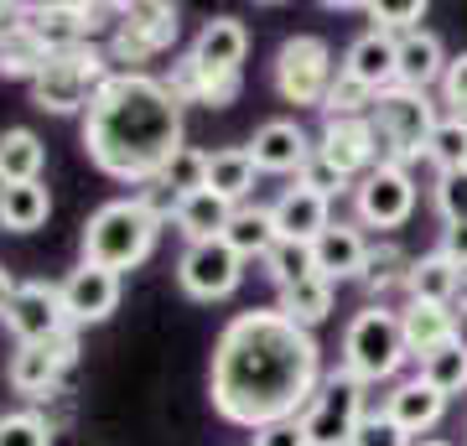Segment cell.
Returning <instances> with one entry per match:
<instances>
[{"instance_id":"6da1fadb","label":"cell","mask_w":467,"mask_h":446,"mask_svg":"<svg viewBox=\"0 0 467 446\" xmlns=\"http://www.w3.org/2000/svg\"><path fill=\"white\" fill-rule=\"evenodd\" d=\"M322 347L285 312H239L213 343V410L244 430L296 420L322 389Z\"/></svg>"},{"instance_id":"7a4b0ae2","label":"cell","mask_w":467,"mask_h":446,"mask_svg":"<svg viewBox=\"0 0 467 446\" xmlns=\"http://www.w3.org/2000/svg\"><path fill=\"white\" fill-rule=\"evenodd\" d=\"M84 150L115 182H156L182 150V104L150 73H115L84 115Z\"/></svg>"},{"instance_id":"3957f363","label":"cell","mask_w":467,"mask_h":446,"mask_svg":"<svg viewBox=\"0 0 467 446\" xmlns=\"http://www.w3.org/2000/svg\"><path fill=\"white\" fill-rule=\"evenodd\" d=\"M167 218L150 213L146 202L135 198H115L94 208V218L84 223V264H99V270H135V264L150 260V249H156V233H161Z\"/></svg>"},{"instance_id":"277c9868","label":"cell","mask_w":467,"mask_h":446,"mask_svg":"<svg viewBox=\"0 0 467 446\" xmlns=\"http://www.w3.org/2000/svg\"><path fill=\"white\" fill-rule=\"evenodd\" d=\"M368 125H374V140H379V166H410L426 156L441 115H436L431 94H416V88H400L395 83V88L379 94Z\"/></svg>"},{"instance_id":"5b68a950","label":"cell","mask_w":467,"mask_h":446,"mask_svg":"<svg viewBox=\"0 0 467 446\" xmlns=\"http://www.w3.org/2000/svg\"><path fill=\"white\" fill-rule=\"evenodd\" d=\"M109 78H115L109 52H99V47L52 52L47 67H42L36 83H32V99H36V109H47V115H88L94 94H99Z\"/></svg>"},{"instance_id":"8992f818","label":"cell","mask_w":467,"mask_h":446,"mask_svg":"<svg viewBox=\"0 0 467 446\" xmlns=\"http://www.w3.org/2000/svg\"><path fill=\"white\" fill-rule=\"evenodd\" d=\"M410 358L405 353V332H400V312L389 306H364V312L348 322L343 332V364L358 384H379V379H395L400 364Z\"/></svg>"},{"instance_id":"52a82bcc","label":"cell","mask_w":467,"mask_h":446,"mask_svg":"<svg viewBox=\"0 0 467 446\" xmlns=\"http://www.w3.org/2000/svg\"><path fill=\"white\" fill-rule=\"evenodd\" d=\"M364 415H368L364 384L353 379L348 368H333V374L322 379V389L312 395V405L301 410V430H306L312 446H353Z\"/></svg>"},{"instance_id":"ba28073f","label":"cell","mask_w":467,"mask_h":446,"mask_svg":"<svg viewBox=\"0 0 467 446\" xmlns=\"http://www.w3.org/2000/svg\"><path fill=\"white\" fill-rule=\"evenodd\" d=\"M343 67L333 63V47L322 36H285L281 52H275V88H281L285 104H306V109H322L333 83Z\"/></svg>"},{"instance_id":"9c48e42d","label":"cell","mask_w":467,"mask_h":446,"mask_svg":"<svg viewBox=\"0 0 467 446\" xmlns=\"http://www.w3.org/2000/svg\"><path fill=\"white\" fill-rule=\"evenodd\" d=\"M73 364H78V327L57 332L52 343H16L11 364H5V379L26 399H52Z\"/></svg>"},{"instance_id":"30bf717a","label":"cell","mask_w":467,"mask_h":446,"mask_svg":"<svg viewBox=\"0 0 467 446\" xmlns=\"http://www.w3.org/2000/svg\"><path fill=\"white\" fill-rule=\"evenodd\" d=\"M353 213L364 229H400L416 213V182L405 166H374L364 182L353 187Z\"/></svg>"},{"instance_id":"8fae6325","label":"cell","mask_w":467,"mask_h":446,"mask_svg":"<svg viewBox=\"0 0 467 446\" xmlns=\"http://www.w3.org/2000/svg\"><path fill=\"white\" fill-rule=\"evenodd\" d=\"M239 281H244V260H239L223 239L187 244L182 260H177V285H182L192 301H223V296L239 291Z\"/></svg>"},{"instance_id":"7c38bea8","label":"cell","mask_w":467,"mask_h":446,"mask_svg":"<svg viewBox=\"0 0 467 446\" xmlns=\"http://www.w3.org/2000/svg\"><path fill=\"white\" fill-rule=\"evenodd\" d=\"M5 327H11L16 343H52L57 332L73 327L67 312H63V291L47 285V281H21L11 312H5Z\"/></svg>"},{"instance_id":"4fadbf2b","label":"cell","mask_w":467,"mask_h":446,"mask_svg":"<svg viewBox=\"0 0 467 446\" xmlns=\"http://www.w3.org/2000/svg\"><path fill=\"white\" fill-rule=\"evenodd\" d=\"M317 156H327V161L348 177L353 187L364 182L368 171L379 166V140H374V125L368 119H327L317 135Z\"/></svg>"},{"instance_id":"5bb4252c","label":"cell","mask_w":467,"mask_h":446,"mask_svg":"<svg viewBox=\"0 0 467 446\" xmlns=\"http://www.w3.org/2000/svg\"><path fill=\"white\" fill-rule=\"evenodd\" d=\"M57 291H63L67 322H73L78 332L94 327V322H104V316L119 306V275L115 270H99V264H78Z\"/></svg>"},{"instance_id":"9a60e30c","label":"cell","mask_w":467,"mask_h":446,"mask_svg":"<svg viewBox=\"0 0 467 446\" xmlns=\"http://www.w3.org/2000/svg\"><path fill=\"white\" fill-rule=\"evenodd\" d=\"M26 26L47 42V52L94 47V32L104 26V5H26Z\"/></svg>"},{"instance_id":"2e32d148","label":"cell","mask_w":467,"mask_h":446,"mask_svg":"<svg viewBox=\"0 0 467 446\" xmlns=\"http://www.w3.org/2000/svg\"><path fill=\"white\" fill-rule=\"evenodd\" d=\"M187 57H192L202 73H213V78H239V67L250 57V32H244V21H234V16L202 21V32L192 36Z\"/></svg>"},{"instance_id":"e0dca14e","label":"cell","mask_w":467,"mask_h":446,"mask_svg":"<svg viewBox=\"0 0 467 446\" xmlns=\"http://www.w3.org/2000/svg\"><path fill=\"white\" fill-rule=\"evenodd\" d=\"M312 150H317V140L301 130L296 119H265V125L254 130V140H250L254 166L270 171V177H291V171L301 177V166L312 161Z\"/></svg>"},{"instance_id":"ac0fdd59","label":"cell","mask_w":467,"mask_h":446,"mask_svg":"<svg viewBox=\"0 0 467 446\" xmlns=\"http://www.w3.org/2000/svg\"><path fill=\"white\" fill-rule=\"evenodd\" d=\"M343 73L358 83H368L374 94L395 88L400 83V36H384L368 26L364 36H353L348 52H343Z\"/></svg>"},{"instance_id":"d6986e66","label":"cell","mask_w":467,"mask_h":446,"mask_svg":"<svg viewBox=\"0 0 467 446\" xmlns=\"http://www.w3.org/2000/svg\"><path fill=\"white\" fill-rule=\"evenodd\" d=\"M270 218H275V233L281 239H301V244H317L322 233L333 229V202L317 198L312 187H285L281 198L270 202Z\"/></svg>"},{"instance_id":"ffe728a7","label":"cell","mask_w":467,"mask_h":446,"mask_svg":"<svg viewBox=\"0 0 467 446\" xmlns=\"http://www.w3.org/2000/svg\"><path fill=\"white\" fill-rule=\"evenodd\" d=\"M400 332L410 358H431L436 347H447L451 337H462V316L457 306H431V301H405L400 306Z\"/></svg>"},{"instance_id":"44dd1931","label":"cell","mask_w":467,"mask_h":446,"mask_svg":"<svg viewBox=\"0 0 467 446\" xmlns=\"http://www.w3.org/2000/svg\"><path fill=\"white\" fill-rule=\"evenodd\" d=\"M384 415H389L410 441H420V436L436 430V420L447 415V395H436L431 384L416 374V379H400L389 395H384Z\"/></svg>"},{"instance_id":"7402d4cb","label":"cell","mask_w":467,"mask_h":446,"mask_svg":"<svg viewBox=\"0 0 467 446\" xmlns=\"http://www.w3.org/2000/svg\"><path fill=\"white\" fill-rule=\"evenodd\" d=\"M312 254H317V275H327L333 285L337 281H358V275H364V260H368L364 229H358V223L333 218V229L312 244Z\"/></svg>"},{"instance_id":"603a6c76","label":"cell","mask_w":467,"mask_h":446,"mask_svg":"<svg viewBox=\"0 0 467 446\" xmlns=\"http://www.w3.org/2000/svg\"><path fill=\"white\" fill-rule=\"evenodd\" d=\"M229 218H234V202L218 198L213 187H202V192H192V198H182L171 208V223H177V233H182L187 244L223 239V233H229Z\"/></svg>"},{"instance_id":"cb8c5ba5","label":"cell","mask_w":467,"mask_h":446,"mask_svg":"<svg viewBox=\"0 0 467 446\" xmlns=\"http://www.w3.org/2000/svg\"><path fill=\"white\" fill-rule=\"evenodd\" d=\"M462 281H467L462 264H451L441 249H431V254H420V260L410 264V275H405V301L451 306V301H457V291H462Z\"/></svg>"},{"instance_id":"d4e9b609","label":"cell","mask_w":467,"mask_h":446,"mask_svg":"<svg viewBox=\"0 0 467 446\" xmlns=\"http://www.w3.org/2000/svg\"><path fill=\"white\" fill-rule=\"evenodd\" d=\"M447 78V52H441V36L436 32H405L400 36V88H416L426 94L431 83Z\"/></svg>"},{"instance_id":"484cf974","label":"cell","mask_w":467,"mask_h":446,"mask_svg":"<svg viewBox=\"0 0 467 446\" xmlns=\"http://www.w3.org/2000/svg\"><path fill=\"white\" fill-rule=\"evenodd\" d=\"M223 244H229L244 264H250V260L265 264V254L281 244V233H275V218H270V208H260V202H254V208H250V202H244V208H234Z\"/></svg>"},{"instance_id":"4316f807","label":"cell","mask_w":467,"mask_h":446,"mask_svg":"<svg viewBox=\"0 0 467 446\" xmlns=\"http://www.w3.org/2000/svg\"><path fill=\"white\" fill-rule=\"evenodd\" d=\"M254 177H260V166H254L250 146H223L208 156V187L218 198H229L234 208H244V198L254 192Z\"/></svg>"},{"instance_id":"83f0119b","label":"cell","mask_w":467,"mask_h":446,"mask_svg":"<svg viewBox=\"0 0 467 446\" xmlns=\"http://www.w3.org/2000/svg\"><path fill=\"white\" fill-rule=\"evenodd\" d=\"M52 213V192L47 182H11V192L0 198V229L11 233H32L42 229Z\"/></svg>"},{"instance_id":"f1b7e54d","label":"cell","mask_w":467,"mask_h":446,"mask_svg":"<svg viewBox=\"0 0 467 446\" xmlns=\"http://www.w3.org/2000/svg\"><path fill=\"white\" fill-rule=\"evenodd\" d=\"M333 296L337 285L327 281V275H312V281L291 285V291H281V301H275V312H285L296 327H317V322H327V312H333Z\"/></svg>"},{"instance_id":"f546056e","label":"cell","mask_w":467,"mask_h":446,"mask_svg":"<svg viewBox=\"0 0 467 446\" xmlns=\"http://www.w3.org/2000/svg\"><path fill=\"white\" fill-rule=\"evenodd\" d=\"M115 26L150 36L161 52L177 47V5H161V0H130V5H119V21H115Z\"/></svg>"},{"instance_id":"4dcf8cb0","label":"cell","mask_w":467,"mask_h":446,"mask_svg":"<svg viewBox=\"0 0 467 446\" xmlns=\"http://www.w3.org/2000/svg\"><path fill=\"white\" fill-rule=\"evenodd\" d=\"M42 166H47V146L32 130H5L0 135V171L11 182H42Z\"/></svg>"},{"instance_id":"1f68e13d","label":"cell","mask_w":467,"mask_h":446,"mask_svg":"<svg viewBox=\"0 0 467 446\" xmlns=\"http://www.w3.org/2000/svg\"><path fill=\"white\" fill-rule=\"evenodd\" d=\"M47 42L32 32V26H21V32H11L5 42H0V78H26L36 83V73L47 67Z\"/></svg>"},{"instance_id":"d6a6232c","label":"cell","mask_w":467,"mask_h":446,"mask_svg":"<svg viewBox=\"0 0 467 446\" xmlns=\"http://www.w3.org/2000/svg\"><path fill=\"white\" fill-rule=\"evenodd\" d=\"M420 379L447 399L462 395L467 389V337H451L447 347H436L431 358H420Z\"/></svg>"},{"instance_id":"836d02e7","label":"cell","mask_w":467,"mask_h":446,"mask_svg":"<svg viewBox=\"0 0 467 446\" xmlns=\"http://www.w3.org/2000/svg\"><path fill=\"white\" fill-rule=\"evenodd\" d=\"M265 275L275 281V291H291V285L317 275V254H312V244H301V239H281L265 254Z\"/></svg>"},{"instance_id":"e575fe53","label":"cell","mask_w":467,"mask_h":446,"mask_svg":"<svg viewBox=\"0 0 467 446\" xmlns=\"http://www.w3.org/2000/svg\"><path fill=\"white\" fill-rule=\"evenodd\" d=\"M156 182L167 187L171 198L182 202V198H192V192H202L208 187V150H198V146H182L177 156H171L167 166H161V177Z\"/></svg>"},{"instance_id":"d590c367","label":"cell","mask_w":467,"mask_h":446,"mask_svg":"<svg viewBox=\"0 0 467 446\" xmlns=\"http://www.w3.org/2000/svg\"><path fill=\"white\" fill-rule=\"evenodd\" d=\"M410 264H416V260H410L400 244H389V239H384V244H368V260H364V275H358V281H364L374 296H384L389 285H405Z\"/></svg>"},{"instance_id":"8d00e7d4","label":"cell","mask_w":467,"mask_h":446,"mask_svg":"<svg viewBox=\"0 0 467 446\" xmlns=\"http://www.w3.org/2000/svg\"><path fill=\"white\" fill-rule=\"evenodd\" d=\"M426 161L436 166V177L441 171H467V115H447L436 125L431 146H426Z\"/></svg>"},{"instance_id":"74e56055","label":"cell","mask_w":467,"mask_h":446,"mask_svg":"<svg viewBox=\"0 0 467 446\" xmlns=\"http://www.w3.org/2000/svg\"><path fill=\"white\" fill-rule=\"evenodd\" d=\"M374 104H379V94H374L368 83L337 73L333 94H327V104H322V115H327V119H368V115H374Z\"/></svg>"},{"instance_id":"f35d334b","label":"cell","mask_w":467,"mask_h":446,"mask_svg":"<svg viewBox=\"0 0 467 446\" xmlns=\"http://www.w3.org/2000/svg\"><path fill=\"white\" fill-rule=\"evenodd\" d=\"M57 430L42 420V410H11L0 415V446H52Z\"/></svg>"},{"instance_id":"ab89813d","label":"cell","mask_w":467,"mask_h":446,"mask_svg":"<svg viewBox=\"0 0 467 446\" xmlns=\"http://www.w3.org/2000/svg\"><path fill=\"white\" fill-rule=\"evenodd\" d=\"M426 16V0H379V5H368V21H374V32L384 36H405V32H416V21Z\"/></svg>"},{"instance_id":"60d3db41","label":"cell","mask_w":467,"mask_h":446,"mask_svg":"<svg viewBox=\"0 0 467 446\" xmlns=\"http://www.w3.org/2000/svg\"><path fill=\"white\" fill-rule=\"evenodd\" d=\"M150 57H161V47L150 36L115 26V36H109V63H119V73H140V63H150Z\"/></svg>"},{"instance_id":"b9f144b4","label":"cell","mask_w":467,"mask_h":446,"mask_svg":"<svg viewBox=\"0 0 467 446\" xmlns=\"http://www.w3.org/2000/svg\"><path fill=\"white\" fill-rule=\"evenodd\" d=\"M431 202L441 223H467V171H441L431 187Z\"/></svg>"},{"instance_id":"7bdbcfd3","label":"cell","mask_w":467,"mask_h":446,"mask_svg":"<svg viewBox=\"0 0 467 446\" xmlns=\"http://www.w3.org/2000/svg\"><path fill=\"white\" fill-rule=\"evenodd\" d=\"M296 182H301V187H312V192H317V198H327V202H333L337 192H353L348 177H343V171H337V166L327 161V156H317V150H312V161L301 166Z\"/></svg>"},{"instance_id":"ee69618b","label":"cell","mask_w":467,"mask_h":446,"mask_svg":"<svg viewBox=\"0 0 467 446\" xmlns=\"http://www.w3.org/2000/svg\"><path fill=\"white\" fill-rule=\"evenodd\" d=\"M353 446H416V441H410L384 410H368L364 426H358V436H353Z\"/></svg>"},{"instance_id":"f6af8a7d","label":"cell","mask_w":467,"mask_h":446,"mask_svg":"<svg viewBox=\"0 0 467 446\" xmlns=\"http://www.w3.org/2000/svg\"><path fill=\"white\" fill-rule=\"evenodd\" d=\"M250 446H312V441H306L301 415H296V420H270V426H260Z\"/></svg>"},{"instance_id":"bcb514c9","label":"cell","mask_w":467,"mask_h":446,"mask_svg":"<svg viewBox=\"0 0 467 446\" xmlns=\"http://www.w3.org/2000/svg\"><path fill=\"white\" fill-rule=\"evenodd\" d=\"M441 99L451 104V115H467V52L447 63V78H441Z\"/></svg>"},{"instance_id":"7dc6e473","label":"cell","mask_w":467,"mask_h":446,"mask_svg":"<svg viewBox=\"0 0 467 446\" xmlns=\"http://www.w3.org/2000/svg\"><path fill=\"white\" fill-rule=\"evenodd\" d=\"M441 254L467 270V223H447V229H441Z\"/></svg>"},{"instance_id":"c3c4849f","label":"cell","mask_w":467,"mask_h":446,"mask_svg":"<svg viewBox=\"0 0 467 446\" xmlns=\"http://www.w3.org/2000/svg\"><path fill=\"white\" fill-rule=\"evenodd\" d=\"M26 26V5H0V42Z\"/></svg>"},{"instance_id":"681fc988","label":"cell","mask_w":467,"mask_h":446,"mask_svg":"<svg viewBox=\"0 0 467 446\" xmlns=\"http://www.w3.org/2000/svg\"><path fill=\"white\" fill-rule=\"evenodd\" d=\"M16 291H21V281L0 264V322H5V312H11V301H16Z\"/></svg>"},{"instance_id":"f907efd6","label":"cell","mask_w":467,"mask_h":446,"mask_svg":"<svg viewBox=\"0 0 467 446\" xmlns=\"http://www.w3.org/2000/svg\"><path fill=\"white\" fill-rule=\"evenodd\" d=\"M5 192H11V177H5V171H0V198H5Z\"/></svg>"},{"instance_id":"816d5d0a","label":"cell","mask_w":467,"mask_h":446,"mask_svg":"<svg viewBox=\"0 0 467 446\" xmlns=\"http://www.w3.org/2000/svg\"><path fill=\"white\" fill-rule=\"evenodd\" d=\"M416 446H451V441H416Z\"/></svg>"}]
</instances>
